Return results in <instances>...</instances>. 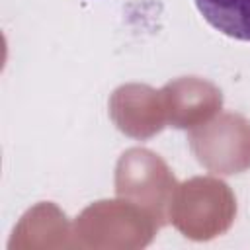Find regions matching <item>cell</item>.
<instances>
[{
  "instance_id": "obj_1",
  "label": "cell",
  "mask_w": 250,
  "mask_h": 250,
  "mask_svg": "<svg viewBox=\"0 0 250 250\" xmlns=\"http://www.w3.org/2000/svg\"><path fill=\"white\" fill-rule=\"evenodd\" d=\"M203 20L227 37L250 41V0H193Z\"/></svg>"
}]
</instances>
